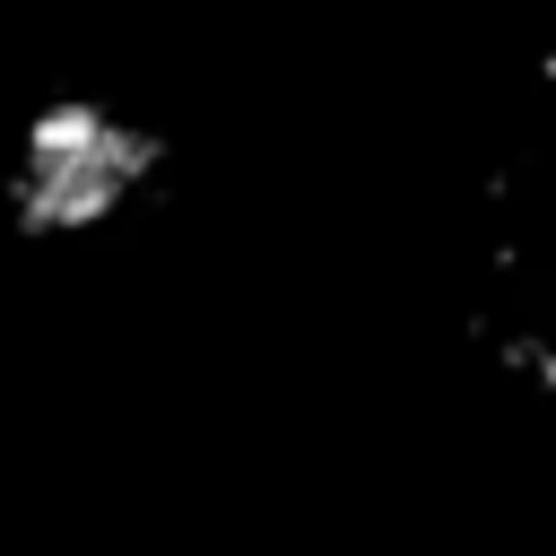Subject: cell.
<instances>
[{
  "label": "cell",
  "mask_w": 556,
  "mask_h": 556,
  "mask_svg": "<svg viewBox=\"0 0 556 556\" xmlns=\"http://www.w3.org/2000/svg\"><path fill=\"white\" fill-rule=\"evenodd\" d=\"M139 165H148V139L130 122H104L96 104H61L35 122L17 156V208L43 226H87L139 182Z\"/></svg>",
  "instance_id": "obj_1"
}]
</instances>
